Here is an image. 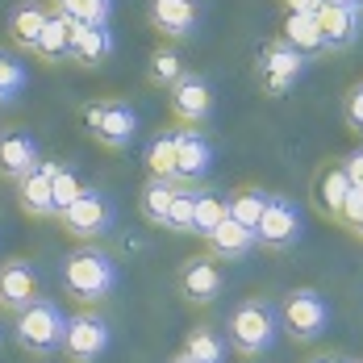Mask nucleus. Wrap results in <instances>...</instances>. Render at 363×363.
Masks as SVG:
<instances>
[{
    "label": "nucleus",
    "instance_id": "nucleus-1",
    "mask_svg": "<svg viewBox=\"0 0 363 363\" xmlns=\"http://www.w3.org/2000/svg\"><path fill=\"white\" fill-rule=\"evenodd\" d=\"M63 289L67 296L92 305V301H105L117 289V263L113 255L96 251V247H79L63 259Z\"/></svg>",
    "mask_w": 363,
    "mask_h": 363
},
{
    "label": "nucleus",
    "instance_id": "nucleus-2",
    "mask_svg": "<svg viewBox=\"0 0 363 363\" xmlns=\"http://www.w3.org/2000/svg\"><path fill=\"white\" fill-rule=\"evenodd\" d=\"M230 347L242 351V355H263L276 347V334H280V309L263 296H247L242 305H234L230 313Z\"/></svg>",
    "mask_w": 363,
    "mask_h": 363
},
{
    "label": "nucleus",
    "instance_id": "nucleus-3",
    "mask_svg": "<svg viewBox=\"0 0 363 363\" xmlns=\"http://www.w3.org/2000/svg\"><path fill=\"white\" fill-rule=\"evenodd\" d=\"M13 330H17V342H21L26 351H34V355H55V351L63 347L67 318H63V309H59L55 301L38 296L26 313H17V326Z\"/></svg>",
    "mask_w": 363,
    "mask_h": 363
},
{
    "label": "nucleus",
    "instance_id": "nucleus-4",
    "mask_svg": "<svg viewBox=\"0 0 363 363\" xmlns=\"http://www.w3.org/2000/svg\"><path fill=\"white\" fill-rule=\"evenodd\" d=\"M280 326L296 342H318L330 330V305L318 289H292L280 305Z\"/></svg>",
    "mask_w": 363,
    "mask_h": 363
},
{
    "label": "nucleus",
    "instance_id": "nucleus-5",
    "mask_svg": "<svg viewBox=\"0 0 363 363\" xmlns=\"http://www.w3.org/2000/svg\"><path fill=\"white\" fill-rule=\"evenodd\" d=\"M84 125L88 134L109 150H125L138 138V113L130 109L125 101H96L84 109Z\"/></svg>",
    "mask_w": 363,
    "mask_h": 363
},
{
    "label": "nucleus",
    "instance_id": "nucleus-6",
    "mask_svg": "<svg viewBox=\"0 0 363 363\" xmlns=\"http://www.w3.org/2000/svg\"><path fill=\"white\" fill-rule=\"evenodd\" d=\"M59 221H63V230L72 238H105L113 230V221H117V209H113V201L101 188H84L79 201Z\"/></svg>",
    "mask_w": 363,
    "mask_h": 363
},
{
    "label": "nucleus",
    "instance_id": "nucleus-7",
    "mask_svg": "<svg viewBox=\"0 0 363 363\" xmlns=\"http://www.w3.org/2000/svg\"><path fill=\"white\" fill-rule=\"evenodd\" d=\"M301 230H305V213L292 196H272L267 209H263V221H259V242L267 251H289L292 242H301Z\"/></svg>",
    "mask_w": 363,
    "mask_h": 363
},
{
    "label": "nucleus",
    "instance_id": "nucleus-8",
    "mask_svg": "<svg viewBox=\"0 0 363 363\" xmlns=\"http://www.w3.org/2000/svg\"><path fill=\"white\" fill-rule=\"evenodd\" d=\"M109 351V322L96 313H75L67 318V334H63V355L72 363H92L96 355Z\"/></svg>",
    "mask_w": 363,
    "mask_h": 363
},
{
    "label": "nucleus",
    "instance_id": "nucleus-9",
    "mask_svg": "<svg viewBox=\"0 0 363 363\" xmlns=\"http://www.w3.org/2000/svg\"><path fill=\"white\" fill-rule=\"evenodd\" d=\"M259 72H263V88L272 96H284L292 84L305 75V55L296 46H289L284 38L280 42H267L263 55H259Z\"/></svg>",
    "mask_w": 363,
    "mask_h": 363
},
{
    "label": "nucleus",
    "instance_id": "nucleus-10",
    "mask_svg": "<svg viewBox=\"0 0 363 363\" xmlns=\"http://www.w3.org/2000/svg\"><path fill=\"white\" fill-rule=\"evenodd\" d=\"M42 167V155H38V138L26 130H4L0 134V176L13 184H21L26 176H34Z\"/></svg>",
    "mask_w": 363,
    "mask_h": 363
},
{
    "label": "nucleus",
    "instance_id": "nucleus-11",
    "mask_svg": "<svg viewBox=\"0 0 363 363\" xmlns=\"http://www.w3.org/2000/svg\"><path fill=\"white\" fill-rule=\"evenodd\" d=\"M38 301V272L30 259H13L0 267V309L26 313Z\"/></svg>",
    "mask_w": 363,
    "mask_h": 363
},
{
    "label": "nucleus",
    "instance_id": "nucleus-12",
    "mask_svg": "<svg viewBox=\"0 0 363 363\" xmlns=\"http://www.w3.org/2000/svg\"><path fill=\"white\" fill-rule=\"evenodd\" d=\"M221 284H225V276H221V267L209 255H196L180 267V289L192 305H213L221 296Z\"/></svg>",
    "mask_w": 363,
    "mask_h": 363
},
{
    "label": "nucleus",
    "instance_id": "nucleus-13",
    "mask_svg": "<svg viewBox=\"0 0 363 363\" xmlns=\"http://www.w3.org/2000/svg\"><path fill=\"white\" fill-rule=\"evenodd\" d=\"M172 109H176V117L180 121H205L209 113H213V88H209V79L205 75H184L180 84L172 88Z\"/></svg>",
    "mask_w": 363,
    "mask_h": 363
},
{
    "label": "nucleus",
    "instance_id": "nucleus-14",
    "mask_svg": "<svg viewBox=\"0 0 363 363\" xmlns=\"http://www.w3.org/2000/svg\"><path fill=\"white\" fill-rule=\"evenodd\" d=\"M318 30L330 50H347L359 38V4H326L318 13Z\"/></svg>",
    "mask_w": 363,
    "mask_h": 363
},
{
    "label": "nucleus",
    "instance_id": "nucleus-15",
    "mask_svg": "<svg viewBox=\"0 0 363 363\" xmlns=\"http://www.w3.org/2000/svg\"><path fill=\"white\" fill-rule=\"evenodd\" d=\"M55 167H59V163H42L34 176H26V180L17 184V205H21V213H30V218H55V192H50Z\"/></svg>",
    "mask_w": 363,
    "mask_h": 363
},
{
    "label": "nucleus",
    "instance_id": "nucleus-16",
    "mask_svg": "<svg viewBox=\"0 0 363 363\" xmlns=\"http://www.w3.org/2000/svg\"><path fill=\"white\" fill-rule=\"evenodd\" d=\"M150 21L167 38H188L201 26V9L196 0H150Z\"/></svg>",
    "mask_w": 363,
    "mask_h": 363
},
{
    "label": "nucleus",
    "instance_id": "nucleus-17",
    "mask_svg": "<svg viewBox=\"0 0 363 363\" xmlns=\"http://www.w3.org/2000/svg\"><path fill=\"white\" fill-rule=\"evenodd\" d=\"M176 159H180V180H201L213 167V146L201 130H176Z\"/></svg>",
    "mask_w": 363,
    "mask_h": 363
},
{
    "label": "nucleus",
    "instance_id": "nucleus-18",
    "mask_svg": "<svg viewBox=\"0 0 363 363\" xmlns=\"http://www.w3.org/2000/svg\"><path fill=\"white\" fill-rule=\"evenodd\" d=\"M205 242H209V251L218 255V259H230V263H234V259H242V255H251L255 247H259V234L247 230V225H238L234 218H225Z\"/></svg>",
    "mask_w": 363,
    "mask_h": 363
},
{
    "label": "nucleus",
    "instance_id": "nucleus-19",
    "mask_svg": "<svg viewBox=\"0 0 363 363\" xmlns=\"http://www.w3.org/2000/svg\"><path fill=\"white\" fill-rule=\"evenodd\" d=\"M46 21H50V13L34 4V0H26V4H17L13 9V17H9V34L17 46H26V50H38V38L46 30Z\"/></svg>",
    "mask_w": 363,
    "mask_h": 363
},
{
    "label": "nucleus",
    "instance_id": "nucleus-20",
    "mask_svg": "<svg viewBox=\"0 0 363 363\" xmlns=\"http://www.w3.org/2000/svg\"><path fill=\"white\" fill-rule=\"evenodd\" d=\"M113 30L109 26H75V38H72V59L79 63H101L113 55Z\"/></svg>",
    "mask_w": 363,
    "mask_h": 363
},
{
    "label": "nucleus",
    "instance_id": "nucleus-21",
    "mask_svg": "<svg viewBox=\"0 0 363 363\" xmlns=\"http://www.w3.org/2000/svg\"><path fill=\"white\" fill-rule=\"evenodd\" d=\"M72 38H75V21H67L63 13H55L46 21V30L38 38V59H72Z\"/></svg>",
    "mask_w": 363,
    "mask_h": 363
},
{
    "label": "nucleus",
    "instance_id": "nucleus-22",
    "mask_svg": "<svg viewBox=\"0 0 363 363\" xmlns=\"http://www.w3.org/2000/svg\"><path fill=\"white\" fill-rule=\"evenodd\" d=\"M284 42L296 46L305 59H309L313 50H326L322 30H318V17H309V13H289V21H284Z\"/></svg>",
    "mask_w": 363,
    "mask_h": 363
},
{
    "label": "nucleus",
    "instance_id": "nucleus-23",
    "mask_svg": "<svg viewBox=\"0 0 363 363\" xmlns=\"http://www.w3.org/2000/svg\"><path fill=\"white\" fill-rule=\"evenodd\" d=\"M146 167L155 172V180H180V159H176V134H159L146 146Z\"/></svg>",
    "mask_w": 363,
    "mask_h": 363
},
{
    "label": "nucleus",
    "instance_id": "nucleus-24",
    "mask_svg": "<svg viewBox=\"0 0 363 363\" xmlns=\"http://www.w3.org/2000/svg\"><path fill=\"white\" fill-rule=\"evenodd\" d=\"M267 201H272V192H263V188H242V192L230 196V218L238 221V225H247V230H259Z\"/></svg>",
    "mask_w": 363,
    "mask_h": 363
},
{
    "label": "nucleus",
    "instance_id": "nucleus-25",
    "mask_svg": "<svg viewBox=\"0 0 363 363\" xmlns=\"http://www.w3.org/2000/svg\"><path fill=\"white\" fill-rule=\"evenodd\" d=\"M176 184L172 180H150L143 188V218L150 225H167V213H172V201H176Z\"/></svg>",
    "mask_w": 363,
    "mask_h": 363
},
{
    "label": "nucleus",
    "instance_id": "nucleus-26",
    "mask_svg": "<svg viewBox=\"0 0 363 363\" xmlns=\"http://www.w3.org/2000/svg\"><path fill=\"white\" fill-rule=\"evenodd\" d=\"M351 176H347V167H330L326 176L318 180V196H322V209H326L330 218H342V205H347V196H351Z\"/></svg>",
    "mask_w": 363,
    "mask_h": 363
},
{
    "label": "nucleus",
    "instance_id": "nucleus-27",
    "mask_svg": "<svg viewBox=\"0 0 363 363\" xmlns=\"http://www.w3.org/2000/svg\"><path fill=\"white\" fill-rule=\"evenodd\" d=\"M184 355H192L196 363H225V338L209 326H196L184 342Z\"/></svg>",
    "mask_w": 363,
    "mask_h": 363
},
{
    "label": "nucleus",
    "instance_id": "nucleus-28",
    "mask_svg": "<svg viewBox=\"0 0 363 363\" xmlns=\"http://www.w3.org/2000/svg\"><path fill=\"white\" fill-rule=\"evenodd\" d=\"M225 218H230V201H221L218 192H201V196H196V221H192V234H196V238H209Z\"/></svg>",
    "mask_w": 363,
    "mask_h": 363
},
{
    "label": "nucleus",
    "instance_id": "nucleus-29",
    "mask_svg": "<svg viewBox=\"0 0 363 363\" xmlns=\"http://www.w3.org/2000/svg\"><path fill=\"white\" fill-rule=\"evenodd\" d=\"M59 13L75 26H109L113 0H59Z\"/></svg>",
    "mask_w": 363,
    "mask_h": 363
},
{
    "label": "nucleus",
    "instance_id": "nucleus-30",
    "mask_svg": "<svg viewBox=\"0 0 363 363\" xmlns=\"http://www.w3.org/2000/svg\"><path fill=\"white\" fill-rule=\"evenodd\" d=\"M50 192H55V218H63L75 201H79V192H84V184H79V176H75V167L59 163V167H55V180H50Z\"/></svg>",
    "mask_w": 363,
    "mask_h": 363
},
{
    "label": "nucleus",
    "instance_id": "nucleus-31",
    "mask_svg": "<svg viewBox=\"0 0 363 363\" xmlns=\"http://www.w3.org/2000/svg\"><path fill=\"white\" fill-rule=\"evenodd\" d=\"M196 188H180L176 201H172V213H167V225L163 230H176V234H192V221H196Z\"/></svg>",
    "mask_w": 363,
    "mask_h": 363
},
{
    "label": "nucleus",
    "instance_id": "nucleus-32",
    "mask_svg": "<svg viewBox=\"0 0 363 363\" xmlns=\"http://www.w3.org/2000/svg\"><path fill=\"white\" fill-rule=\"evenodd\" d=\"M26 79H30V75H26V67H21L13 55H4V50H0V101H4V105H9V101L26 88Z\"/></svg>",
    "mask_w": 363,
    "mask_h": 363
},
{
    "label": "nucleus",
    "instance_id": "nucleus-33",
    "mask_svg": "<svg viewBox=\"0 0 363 363\" xmlns=\"http://www.w3.org/2000/svg\"><path fill=\"white\" fill-rule=\"evenodd\" d=\"M184 75L188 72H184L180 55H172V50H159V55L150 59V79H159V84H172V88H176Z\"/></svg>",
    "mask_w": 363,
    "mask_h": 363
},
{
    "label": "nucleus",
    "instance_id": "nucleus-34",
    "mask_svg": "<svg viewBox=\"0 0 363 363\" xmlns=\"http://www.w3.org/2000/svg\"><path fill=\"white\" fill-rule=\"evenodd\" d=\"M342 113H347V125H351V130H363V84L347 92V105H342Z\"/></svg>",
    "mask_w": 363,
    "mask_h": 363
},
{
    "label": "nucleus",
    "instance_id": "nucleus-35",
    "mask_svg": "<svg viewBox=\"0 0 363 363\" xmlns=\"http://www.w3.org/2000/svg\"><path fill=\"white\" fill-rule=\"evenodd\" d=\"M363 213V192L359 188H351V196H347V205H342V218L338 221H347V225H355V218Z\"/></svg>",
    "mask_w": 363,
    "mask_h": 363
},
{
    "label": "nucleus",
    "instance_id": "nucleus-36",
    "mask_svg": "<svg viewBox=\"0 0 363 363\" xmlns=\"http://www.w3.org/2000/svg\"><path fill=\"white\" fill-rule=\"evenodd\" d=\"M342 167H347V176H351V184H355V188L363 192V150H355V155H351V159H347Z\"/></svg>",
    "mask_w": 363,
    "mask_h": 363
},
{
    "label": "nucleus",
    "instance_id": "nucleus-37",
    "mask_svg": "<svg viewBox=\"0 0 363 363\" xmlns=\"http://www.w3.org/2000/svg\"><path fill=\"white\" fill-rule=\"evenodd\" d=\"M326 9V0H289V13H309V17H318Z\"/></svg>",
    "mask_w": 363,
    "mask_h": 363
},
{
    "label": "nucleus",
    "instance_id": "nucleus-38",
    "mask_svg": "<svg viewBox=\"0 0 363 363\" xmlns=\"http://www.w3.org/2000/svg\"><path fill=\"white\" fill-rule=\"evenodd\" d=\"M351 230H355V234H359V238H363V213H359V218H355V225H351Z\"/></svg>",
    "mask_w": 363,
    "mask_h": 363
},
{
    "label": "nucleus",
    "instance_id": "nucleus-39",
    "mask_svg": "<svg viewBox=\"0 0 363 363\" xmlns=\"http://www.w3.org/2000/svg\"><path fill=\"white\" fill-rule=\"evenodd\" d=\"M172 363H196V359H192V355H184V351H180V355H176Z\"/></svg>",
    "mask_w": 363,
    "mask_h": 363
},
{
    "label": "nucleus",
    "instance_id": "nucleus-40",
    "mask_svg": "<svg viewBox=\"0 0 363 363\" xmlns=\"http://www.w3.org/2000/svg\"><path fill=\"white\" fill-rule=\"evenodd\" d=\"M326 4H355V0H326Z\"/></svg>",
    "mask_w": 363,
    "mask_h": 363
},
{
    "label": "nucleus",
    "instance_id": "nucleus-41",
    "mask_svg": "<svg viewBox=\"0 0 363 363\" xmlns=\"http://www.w3.org/2000/svg\"><path fill=\"white\" fill-rule=\"evenodd\" d=\"M318 363H342V359H318Z\"/></svg>",
    "mask_w": 363,
    "mask_h": 363
},
{
    "label": "nucleus",
    "instance_id": "nucleus-42",
    "mask_svg": "<svg viewBox=\"0 0 363 363\" xmlns=\"http://www.w3.org/2000/svg\"><path fill=\"white\" fill-rule=\"evenodd\" d=\"M355 4H359V9H363V0H355Z\"/></svg>",
    "mask_w": 363,
    "mask_h": 363
},
{
    "label": "nucleus",
    "instance_id": "nucleus-43",
    "mask_svg": "<svg viewBox=\"0 0 363 363\" xmlns=\"http://www.w3.org/2000/svg\"><path fill=\"white\" fill-rule=\"evenodd\" d=\"M0 105H4V101H0Z\"/></svg>",
    "mask_w": 363,
    "mask_h": 363
}]
</instances>
